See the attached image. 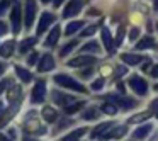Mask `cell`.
Masks as SVG:
<instances>
[{
  "label": "cell",
  "mask_w": 158,
  "mask_h": 141,
  "mask_svg": "<svg viewBox=\"0 0 158 141\" xmlns=\"http://www.w3.org/2000/svg\"><path fill=\"white\" fill-rule=\"evenodd\" d=\"M10 2H12V0H2V2H0V15H4L5 12H7Z\"/></svg>",
  "instance_id": "39"
},
{
  "label": "cell",
  "mask_w": 158,
  "mask_h": 141,
  "mask_svg": "<svg viewBox=\"0 0 158 141\" xmlns=\"http://www.w3.org/2000/svg\"><path fill=\"white\" fill-rule=\"evenodd\" d=\"M155 10L158 12V0H155Z\"/></svg>",
  "instance_id": "52"
},
{
  "label": "cell",
  "mask_w": 158,
  "mask_h": 141,
  "mask_svg": "<svg viewBox=\"0 0 158 141\" xmlns=\"http://www.w3.org/2000/svg\"><path fill=\"white\" fill-rule=\"evenodd\" d=\"M12 85V78L10 77H7V78H4V80H0V95L7 90V87H10Z\"/></svg>",
  "instance_id": "36"
},
{
  "label": "cell",
  "mask_w": 158,
  "mask_h": 141,
  "mask_svg": "<svg viewBox=\"0 0 158 141\" xmlns=\"http://www.w3.org/2000/svg\"><path fill=\"white\" fill-rule=\"evenodd\" d=\"M83 27V21H73V22H68L66 24V27H65V34L66 36H72V34H75L78 29H82Z\"/></svg>",
  "instance_id": "26"
},
{
  "label": "cell",
  "mask_w": 158,
  "mask_h": 141,
  "mask_svg": "<svg viewBox=\"0 0 158 141\" xmlns=\"http://www.w3.org/2000/svg\"><path fill=\"white\" fill-rule=\"evenodd\" d=\"M22 97V87L21 85H10L7 89V100L9 102H21Z\"/></svg>",
  "instance_id": "19"
},
{
  "label": "cell",
  "mask_w": 158,
  "mask_h": 141,
  "mask_svg": "<svg viewBox=\"0 0 158 141\" xmlns=\"http://www.w3.org/2000/svg\"><path fill=\"white\" fill-rule=\"evenodd\" d=\"M129 141H136V139H129Z\"/></svg>",
  "instance_id": "55"
},
{
  "label": "cell",
  "mask_w": 158,
  "mask_h": 141,
  "mask_svg": "<svg viewBox=\"0 0 158 141\" xmlns=\"http://www.w3.org/2000/svg\"><path fill=\"white\" fill-rule=\"evenodd\" d=\"M109 99H112V100H116V104L121 107V109H124V110H129V109H134V107H138L139 106V102H138L136 99H133V97H126V95H110Z\"/></svg>",
  "instance_id": "8"
},
{
  "label": "cell",
  "mask_w": 158,
  "mask_h": 141,
  "mask_svg": "<svg viewBox=\"0 0 158 141\" xmlns=\"http://www.w3.org/2000/svg\"><path fill=\"white\" fill-rule=\"evenodd\" d=\"M127 134V127L126 126H116V127H110L109 131H106V133L100 136V139L107 141V139H121L123 136H126Z\"/></svg>",
  "instance_id": "10"
},
{
  "label": "cell",
  "mask_w": 158,
  "mask_h": 141,
  "mask_svg": "<svg viewBox=\"0 0 158 141\" xmlns=\"http://www.w3.org/2000/svg\"><path fill=\"white\" fill-rule=\"evenodd\" d=\"M100 38H102V43H104V46H106V51L109 53V55H112L114 49H116V44H114V39H112L110 31L107 27H102V31H100Z\"/></svg>",
  "instance_id": "15"
},
{
  "label": "cell",
  "mask_w": 158,
  "mask_h": 141,
  "mask_svg": "<svg viewBox=\"0 0 158 141\" xmlns=\"http://www.w3.org/2000/svg\"><path fill=\"white\" fill-rule=\"evenodd\" d=\"M112 126H114L112 121H106V122H102V124H99V126L92 127V131H90V138H92V139H95V138H100L104 133H106V131H109Z\"/></svg>",
  "instance_id": "18"
},
{
  "label": "cell",
  "mask_w": 158,
  "mask_h": 141,
  "mask_svg": "<svg viewBox=\"0 0 158 141\" xmlns=\"http://www.w3.org/2000/svg\"><path fill=\"white\" fill-rule=\"evenodd\" d=\"M60 36H61V27H60L58 24L55 26V27L49 31V34H48V38H46V41H44V46H55L56 43H58V39H60Z\"/></svg>",
  "instance_id": "20"
},
{
  "label": "cell",
  "mask_w": 158,
  "mask_h": 141,
  "mask_svg": "<svg viewBox=\"0 0 158 141\" xmlns=\"http://www.w3.org/2000/svg\"><path fill=\"white\" fill-rule=\"evenodd\" d=\"M104 85H106V80H104V78H97V80H94V82H92V87H90V89H92L94 92H100V90L104 89Z\"/></svg>",
  "instance_id": "33"
},
{
  "label": "cell",
  "mask_w": 158,
  "mask_h": 141,
  "mask_svg": "<svg viewBox=\"0 0 158 141\" xmlns=\"http://www.w3.org/2000/svg\"><path fill=\"white\" fill-rule=\"evenodd\" d=\"M150 117V112H141V114H136L134 117H129V121L127 122L129 124H134V122H141V121H144V119H148Z\"/></svg>",
  "instance_id": "32"
},
{
  "label": "cell",
  "mask_w": 158,
  "mask_h": 141,
  "mask_svg": "<svg viewBox=\"0 0 158 141\" xmlns=\"http://www.w3.org/2000/svg\"><path fill=\"white\" fill-rule=\"evenodd\" d=\"M36 12H38V5L34 0H26L24 5V26L26 29H31L36 19Z\"/></svg>",
  "instance_id": "5"
},
{
  "label": "cell",
  "mask_w": 158,
  "mask_h": 141,
  "mask_svg": "<svg viewBox=\"0 0 158 141\" xmlns=\"http://www.w3.org/2000/svg\"><path fill=\"white\" fill-rule=\"evenodd\" d=\"M53 82H55L56 85L63 87V89H70V90L78 92V93H87L89 92L83 83H80L78 80H75L73 77H70L68 73H56V75L53 77Z\"/></svg>",
  "instance_id": "1"
},
{
  "label": "cell",
  "mask_w": 158,
  "mask_h": 141,
  "mask_svg": "<svg viewBox=\"0 0 158 141\" xmlns=\"http://www.w3.org/2000/svg\"><path fill=\"white\" fill-rule=\"evenodd\" d=\"M89 129L90 127H77V129L66 133L65 136L61 138V141H80V138L85 136V134L89 133Z\"/></svg>",
  "instance_id": "17"
},
{
  "label": "cell",
  "mask_w": 158,
  "mask_h": 141,
  "mask_svg": "<svg viewBox=\"0 0 158 141\" xmlns=\"http://www.w3.org/2000/svg\"><path fill=\"white\" fill-rule=\"evenodd\" d=\"M14 49H15V41L14 39L2 43V44H0V56H2V58H10L12 53H14Z\"/></svg>",
  "instance_id": "23"
},
{
  "label": "cell",
  "mask_w": 158,
  "mask_h": 141,
  "mask_svg": "<svg viewBox=\"0 0 158 141\" xmlns=\"http://www.w3.org/2000/svg\"><path fill=\"white\" fill-rule=\"evenodd\" d=\"M155 90H158V85H156V87H155Z\"/></svg>",
  "instance_id": "54"
},
{
  "label": "cell",
  "mask_w": 158,
  "mask_h": 141,
  "mask_svg": "<svg viewBox=\"0 0 158 141\" xmlns=\"http://www.w3.org/2000/svg\"><path fill=\"white\" fill-rule=\"evenodd\" d=\"M80 51H82V55H83V53H97V55H99V53H100V46H99V43H97V41H89L87 44L82 46Z\"/></svg>",
  "instance_id": "28"
},
{
  "label": "cell",
  "mask_w": 158,
  "mask_h": 141,
  "mask_svg": "<svg viewBox=\"0 0 158 141\" xmlns=\"http://www.w3.org/2000/svg\"><path fill=\"white\" fill-rule=\"evenodd\" d=\"M55 65H56V61H55V58H53L51 53H44L38 61V72L39 73L51 72V70L55 68Z\"/></svg>",
  "instance_id": "9"
},
{
  "label": "cell",
  "mask_w": 158,
  "mask_h": 141,
  "mask_svg": "<svg viewBox=\"0 0 158 141\" xmlns=\"http://www.w3.org/2000/svg\"><path fill=\"white\" fill-rule=\"evenodd\" d=\"M124 32H126L124 26H119V27H117V38H116V41H114V44H116V46H121L123 38H124Z\"/></svg>",
  "instance_id": "37"
},
{
  "label": "cell",
  "mask_w": 158,
  "mask_h": 141,
  "mask_svg": "<svg viewBox=\"0 0 158 141\" xmlns=\"http://www.w3.org/2000/svg\"><path fill=\"white\" fill-rule=\"evenodd\" d=\"M80 10H82V0H70L66 4L65 10H63V17L65 19L73 17V15L80 14Z\"/></svg>",
  "instance_id": "14"
},
{
  "label": "cell",
  "mask_w": 158,
  "mask_h": 141,
  "mask_svg": "<svg viewBox=\"0 0 158 141\" xmlns=\"http://www.w3.org/2000/svg\"><path fill=\"white\" fill-rule=\"evenodd\" d=\"M4 110H5V106H4V102H0V117H2V114H4Z\"/></svg>",
  "instance_id": "51"
},
{
  "label": "cell",
  "mask_w": 158,
  "mask_h": 141,
  "mask_svg": "<svg viewBox=\"0 0 158 141\" xmlns=\"http://www.w3.org/2000/svg\"><path fill=\"white\" fill-rule=\"evenodd\" d=\"M150 77L151 78H158V65H155L153 68L150 70Z\"/></svg>",
  "instance_id": "43"
},
{
  "label": "cell",
  "mask_w": 158,
  "mask_h": 141,
  "mask_svg": "<svg viewBox=\"0 0 158 141\" xmlns=\"http://www.w3.org/2000/svg\"><path fill=\"white\" fill-rule=\"evenodd\" d=\"M121 60L127 65H139L141 61H144V56L143 55H136V53H123L121 55Z\"/></svg>",
  "instance_id": "21"
},
{
  "label": "cell",
  "mask_w": 158,
  "mask_h": 141,
  "mask_svg": "<svg viewBox=\"0 0 158 141\" xmlns=\"http://www.w3.org/2000/svg\"><path fill=\"white\" fill-rule=\"evenodd\" d=\"M138 36H139V29L133 27V29H131V32H129V39H131V41H136Z\"/></svg>",
  "instance_id": "41"
},
{
  "label": "cell",
  "mask_w": 158,
  "mask_h": 141,
  "mask_svg": "<svg viewBox=\"0 0 158 141\" xmlns=\"http://www.w3.org/2000/svg\"><path fill=\"white\" fill-rule=\"evenodd\" d=\"M127 85H129V89L133 90L136 95H139V97H146L148 92H150V87H148L146 80H144L143 77H139V75L129 77V80H127Z\"/></svg>",
  "instance_id": "2"
},
{
  "label": "cell",
  "mask_w": 158,
  "mask_h": 141,
  "mask_svg": "<svg viewBox=\"0 0 158 141\" xmlns=\"http://www.w3.org/2000/svg\"><path fill=\"white\" fill-rule=\"evenodd\" d=\"M100 109H97L95 106H90L87 107L85 110H82V119L83 121H97L100 117Z\"/></svg>",
  "instance_id": "22"
},
{
  "label": "cell",
  "mask_w": 158,
  "mask_h": 141,
  "mask_svg": "<svg viewBox=\"0 0 158 141\" xmlns=\"http://www.w3.org/2000/svg\"><path fill=\"white\" fill-rule=\"evenodd\" d=\"M63 2H65V0H53V4H55V7H60V5L63 4Z\"/></svg>",
  "instance_id": "50"
},
{
  "label": "cell",
  "mask_w": 158,
  "mask_h": 141,
  "mask_svg": "<svg viewBox=\"0 0 158 141\" xmlns=\"http://www.w3.org/2000/svg\"><path fill=\"white\" fill-rule=\"evenodd\" d=\"M56 21L55 14H51V12H43L41 14V19H39V24H38V29H36V34L38 36H43V32L48 31V27L53 24V22Z\"/></svg>",
  "instance_id": "7"
},
{
  "label": "cell",
  "mask_w": 158,
  "mask_h": 141,
  "mask_svg": "<svg viewBox=\"0 0 158 141\" xmlns=\"http://www.w3.org/2000/svg\"><path fill=\"white\" fill-rule=\"evenodd\" d=\"M153 129H155L153 124H141V126H138L136 129L133 131V138L138 139V141H141V139H144L150 133H153Z\"/></svg>",
  "instance_id": "16"
},
{
  "label": "cell",
  "mask_w": 158,
  "mask_h": 141,
  "mask_svg": "<svg viewBox=\"0 0 158 141\" xmlns=\"http://www.w3.org/2000/svg\"><path fill=\"white\" fill-rule=\"evenodd\" d=\"M7 32H9V26H7V22L0 21V36H5Z\"/></svg>",
  "instance_id": "40"
},
{
  "label": "cell",
  "mask_w": 158,
  "mask_h": 141,
  "mask_svg": "<svg viewBox=\"0 0 158 141\" xmlns=\"http://www.w3.org/2000/svg\"><path fill=\"white\" fill-rule=\"evenodd\" d=\"M94 61H95V58L94 56H89V55H80V56H75V58H72L66 65L68 66H73V68H77V66H92Z\"/></svg>",
  "instance_id": "13"
},
{
  "label": "cell",
  "mask_w": 158,
  "mask_h": 141,
  "mask_svg": "<svg viewBox=\"0 0 158 141\" xmlns=\"http://www.w3.org/2000/svg\"><path fill=\"white\" fill-rule=\"evenodd\" d=\"M5 70H7V65L0 61V75H2V73H5Z\"/></svg>",
  "instance_id": "49"
},
{
  "label": "cell",
  "mask_w": 158,
  "mask_h": 141,
  "mask_svg": "<svg viewBox=\"0 0 158 141\" xmlns=\"http://www.w3.org/2000/svg\"><path fill=\"white\" fill-rule=\"evenodd\" d=\"M14 70H15V75H17L19 78H21L22 82H24V83H29V82H32V78H34V77H32V73L29 72L27 68H24V66H21V65H15V66H14Z\"/></svg>",
  "instance_id": "24"
},
{
  "label": "cell",
  "mask_w": 158,
  "mask_h": 141,
  "mask_svg": "<svg viewBox=\"0 0 158 141\" xmlns=\"http://www.w3.org/2000/svg\"><path fill=\"white\" fill-rule=\"evenodd\" d=\"M41 2H44V4H48V2H49V0H41Z\"/></svg>",
  "instance_id": "53"
},
{
  "label": "cell",
  "mask_w": 158,
  "mask_h": 141,
  "mask_svg": "<svg viewBox=\"0 0 158 141\" xmlns=\"http://www.w3.org/2000/svg\"><path fill=\"white\" fill-rule=\"evenodd\" d=\"M95 31H97V24H92V26H89V27L83 29L80 36H82V38H90V36H92Z\"/></svg>",
  "instance_id": "35"
},
{
  "label": "cell",
  "mask_w": 158,
  "mask_h": 141,
  "mask_svg": "<svg viewBox=\"0 0 158 141\" xmlns=\"http://www.w3.org/2000/svg\"><path fill=\"white\" fill-rule=\"evenodd\" d=\"M44 99H46V82L44 80H38L31 90V104L38 106V104L44 102Z\"/></svg>",
  "instance_id": "4"
},
{
  "label": "cell",
  "mask_w": 158,
  "mask_h": 141,
  "mask_svg": "<svg viewBox=\"0 0 158 141\" xmlns=\"http://www.w3.org/2000/svg\"><path fill=\"white\" fill-rule=\"evenodd\" d=\"M9 138H10L12 141H15V138H17V131H15L14 127H9Z\"/></svg>",
  "instance_id": "44"
},
{
  "label": "cell",
  "mask_w": 158,
  "mask_h": 141,
  "mask_svg": "<svg viewBox=\"0 0 158 141\" xmlns=\"http://www.w3.org/2000/svg\"><path fill=\"white\" fill-rule=\"evenodd\" d=\"M22 129L29 136H38V134H46V127L39 122L38 117H27L22 124Z\"/></svg>",
  "instance_id": "3"
},
{
  "label": "cell",
  "mask_w": 158,
  "mask_h": 141,
  "mask_svg": "<svg viewBox=\"0 0 158 141\" xmlns=\"http://www.w3.org/2000/svg\"><path fill=\"white\" fill-rule=\"evenodd\" d=\"M153 38L151 36H146V38H143L141 41H138V44H136V48L138 49H150L151 46H153Z\"/></svg>",
  "instance_id": "31"
},
{
  "label": "cell",
  "mask_w": 158,
  "mask_h": 141,
  "mask_svg": "<svg viewBox=\"0 0 158 141\" xmlns=\"http://www.w3.org/2000/svg\"><path fill=\"white\" fill-rule=\"evenodd\" d=\"M100 112L106 114V116H116L117 114V106L109 104V102H104L102 106H100Z\"/></svg>",
  "instance_id": "29"
},
{
  "label": "cell",
  "mask_w": 158,
  "mask_h": 141,
  "mask_svg": "<svg viewBox=\"0 0 158 141\" xmlns=\"http://www.w3.org/2000/svg\"><path fill=\"white\" fill-rule=\"evenodd\" d=\"M77 44H78V41H77V39H72L70 43L63 44V48L60 49V56H66L68 53H72V51H73V48H75Z\"/></svg>",
  "instance_id": "30"
},
{
  "label": "cell",
  "mask_w": 158,
  "mask_h": 141,
  "mask_svg": "<svg viewBox=\"0 0 158 141\" xmlns=\"http://www.w3.org/2000/svg\"><path fill=\"white\" fill-rule=\"evenodd\" d=\"M21 141H39V139H36L34 136H29V134H24V136H22V139Z\"/></svg>",
  "instance_id": "46"
},
{
  "label": "cell",
  "mask_w": 158,
  "mask_h": 141,
  "mask_svg": "<svg viewBox=\"0 0 158 141\" xmlns=\"http://www.w3.org/2000/svg\"><path fill=\"white\" fill-rule=\"evenodd\" d=\"M82 107H85V102H83V100H75V102H72L70 106L63 107V109H65V114H70V116H72V114L78 112Z\"/></svg>",
  "instance_id": "27"
},
{
  "label": "cell",
  "mask_w": 158,
  "mask_h": 141,
  "mask_svg": "<svg viewBox=\"0 0 158 141\" xmlns=\"http://www.w3.org/2000/svg\"><path fill=\"white\" fill-rule=\"evenodd\" d=\"M110 72H112V68H110L109 65H104L102 68H100V73H102V75H109Z\"/></svg>",
  "instance_id": "45"
},
{
  "label": "cell",
  "mask_w": 158,
  "mask_h": 141,
  "mask_svg": "<svg viewBox=\"0 0 158 141\" xmlns=\"http://www.w3.org/2000/svg\"><path fill=\"white\" fill-rule=\"evenodd\" d=\"M150 110H151V112L158 110V97H156V99H153V100L150 102Z\"/></svg>",
  "instance_id": "42"
},
{
  "label": "cell",
  "mask_w": 158,
  "mask_h": 141,
  "mask_svg": "<svg viewBox=\"0 0 158 141\" xmlns=\"http://www.w3.org/2000/svg\"><path fill=\"white\" fill-rule=\"evenodd\" d=\"M38 61H39V55H38L36 51H32V53H29V55H27V60H26V63H27L29 66L36 65Z\"/></svg>",
  "instance_id": "34"
},
{
  "label": "cell",
  "mask_w": 158,
  "mask_h": 141,
  "mask_svg": "<svg viewBox=\"0 0 158 141\" xmlns=\"http://www.w3.org/2000/svg\"><path fill=\"white\" fill-rule=\"evenodd\" d=\"M126 73H127L126 66H119V68H117V75H126Z\"/></svg>",
  "instance_id": "47"
},
{
  "label": "cell",
  "mask_w": 158,
  "mask_h": 141,
  "mask_svg": "<svg viewBox=\"0 0 158 141\" xmlns=\"http://www.w3.org/2000/svg\"><path fill=\"white\" fill-rule=\"evenodd\" d=\"M51 99H53L55 104H58V106H61V107H66V106H70L72 102L77 100L73 95H70V93H63V92H60V90H53Z\"/></svg>",
  "instance_id": "11"
},
{
  "label": "cell",
  "mask_w": 158,
  "mask_h": 141,
  "mask_svg": "<svg viewBox=\"0 0 158 141\" xmlns=\"http://www.w3.org/2000/svg\"><path fill=\"white\" fill-rule=\"evenodd\" d=\"M10 24H12V31H14V34H19V32H21V27H22V9H21L19 4H15L14 7H12Z\"/></svg>",
  "instance_id": "6"
},
{
  "label": "cell",
  "mask_w": 158,
  "mask_h": 141,
  "mask_svg": "<svg viewBox=\"0 0 158 141\" xmlns=\"http://www.w3.org/2000/svg\"><path fill=\"white\" fill-rule=\"evenodd\" d=\"M36 43H38V38H26V39H22V43L19 44V53H21V55L27 53Z\"/></svg>",
  "instance_id": "25"
},
{
  "label": "cell",
  "mask_w": 158,
  "mask_h": 141,
  "mask_svg": "<svg viewBox=\"0 0 158 141\" xmlns=\"http://www.w3.org/2000/svg\"><path fill=\"white\" fill-rule=\"evenodd\" d=\"M92 73H94V68H92V66H89V68L82 70V72H80L78 75H80V78L87 80V78H90V77H92Z\"/></svg>",
  "instance_id": "38"
},
{
  "label": "cell",
  "mask_w": 158,
  "mask_h": 141,
  "mask_svg": "<svg viewBox=\"0 0 158 141\" xmlns=\"http://www.w3.org/2000/svg\"><path fill=\"white\" fill-rule=\"evenodd\" d=\"M0 141H12L10 138L7 136V134H4V133H0Z\"/></svg>",
  "instance_id": "48"
},
{
  "label": "cell",
  "mask_w": 158,
  "mask_h": 141,
  "mask_svg": "<svg viewBox=\"0 0 158 141\" xmlns=\"http://www.w3.org/2000/svg\"><path fill=\"white\" fill-rule=\"evenodd\" d=\"M41 117H43V119H44L48 124H55V122H58L60 114H58V110H56L53 106H43V109H41Z\"/></svg>",
  "instance_id": "12"
}]
</instances>
